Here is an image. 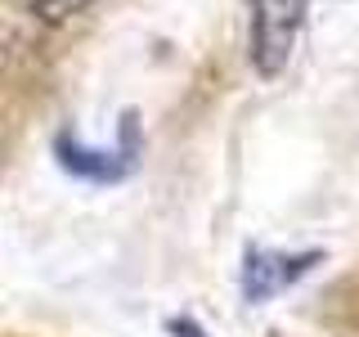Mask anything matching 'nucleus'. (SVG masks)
<instances>
[{
  "instance_id": "3",
  "label": "nucleus",
  "mask_w": 359,
  "mask_h": 337,
  "mask_svg": "<svg viewBox=\"0 0 359 337\" xmlns=\"http://www.w3.org/2000/svg\"><path fill=\"white\" fill-rule=\"evenodd\" d=\"M135 149H140V126H135V112L121 117V140H117V149H112V153H104V149H81L72 131H63L59 140H54L59 162L72 176H86V180H121L135 166Z\"/></svg>"
},
{
  "instance_id": "1",
  "label": "nucleus",
  "mask_w": 359,
  "mask_h": 337,
  "mask_svg": "<svg viewBox=\"0 0 359 337\" xmlns=\"http://www.w3.org/2000/svg\"><path fill=\"white\" fill-rule=\"evenodd\" d=\"M252 9V63L261 77H278L292 59L297 32L306 22V0H247Z\"/></svg>"
},
{
  "instance_id": "5",
  "label": "nucleus",
  "mask_w": 359,
  "mask_h": 337,
  "mask_svg": "<svg viewBox=\"0 0 359 337\" xmlns=\"http://www.w3.org/2000/svg\"><path fill=\"white\" fill-rule=\"evenodd\" d=\"M166 333H171V337H207V329H202L198 319H171Z\"/></svg>"
},
{
  "instance_id": "2",
  "label": "nucleus",
  "mask_w": 359,
  "mask_h": 337,
  "mask_svg": "<svg viewBox=\"0 0 359 337\" xmlns=\"http://www.w3.org/2000/svg\"><path fill=\"white\" fill-rule=\"evenodd\" d=\"M319 261H323V252H269V247H252L243 261V275H238L243 297L252 306H261V301L287 292L297 279H306Z\"/></svg>"
},
{
  "instance_id": "4",
  "label": "nucleus",
  "mask_w": 359,
  "mask_h": 337,
  "mask_svg": "<svg viewBox=\"0 0 359 337\" xmlns=\"http://www.w3.org/2000/svg\"><path fill=\"white\" fill-rule=\"evenodd\" d=\"M22 5H27L36 18H45V22H63V18H72L76 9H86L90 0H22Z\"/></svg>"
}]
</instances>
